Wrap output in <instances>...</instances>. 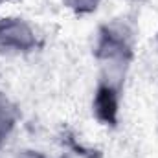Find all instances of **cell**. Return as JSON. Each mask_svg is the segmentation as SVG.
I'll return each instance as SVG.
<instances>
[{
	"instance_id": "obj_1",
	"label": "cell",
	"mask_w": 158,
	"mask_h": 158,
	"mask_svg": "<svg viewBox=\"0 0 158 158\" xmlns=\"http://www.w3.org/2000/svg\"><path fill=\"white\" fill-rule=\"evenodd\" d=\"M39 46L35 26L19 15L0 17V57L15 59L33 53Z\"/></svg>"
},
{
	"instance_id": "obj_2",
	"label": "cell",
	"mask_w": 158,
	"mask_h": 158,
	"mask_svg": "<svg viewBox=\"0 0 158 158\" xmlns=\"http://www.w3.org/2000/svg\"><path fill=\"white\" fill-rule=\"evenodd\" d=\"M19 125V109L13 99L0 90V147L13 136Z\"/></svg>"
},
{
	"instance_id": "obj_3",
	"label": "cell",
	"mask_w": 158,
	"mask_h": 158,
	"mask_svg": "<svg viewBox=\"0 0 158 158\" xmlns=\"http://www.w3.org/2000/svg\"><path fill=\"white\" fill-rule=\"evenodd\" d=\"M61 2L77 15H88V13H94L103 0H61Z\"/></svg>"
},
{
	"instance_id": "obj_4",
	"label": "cell",
	"mask_w": 158,
	"mask_h": 158,
	"mask_svg": "<svg viewBox=\"0 0 158 158\" xmlns=\"http://www.w3.org/2000/svg\"><path fill=\"white\" fill-rule=\"evenodd\" d=\"M9 158H50V156H46L42 151H37V149H31V147H22V149L13 151Z\"/></svg>"
},
{
	"instance_id": "obj_5",
	"label": "cell",
	"mask_w": 158,
	"mask_h": 158,
	"mask_svg": "<svg viewBox=\"0 0 158 158\" xmlns=\"http://www.w3.org/2000/svg\"><path fill=\"white\" fill-rule=\"evenodd\" d=\"M156 52H158V31H156Z\"/></svg>"
},
{
	"instance_id": "obj_6",
	"label": "cell",
	"mask_w": 158,
	"mask_h": 158,
	"mask_svg": "<svg viewBox=\"0 0 158 158\" xmlns=\"http://www.w3.org/2000/svg\"><path fill=\"white\" fill-rule=\"evenodd\" d=\"M0 4H2V0H0ZM0 17H2V15H0Z\"/></svg>"
}]
</instances>
